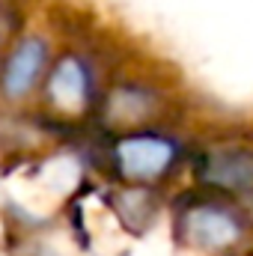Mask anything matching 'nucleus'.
Returning a JSON list of instances; mask_svg holds the SVG:
<instances>
[{"label": "nucleus", "instance_id": "f257e3e1", "mask_svg": "<svg viewBox=\"0 0 253 256\" xmlns=\"http://www.w3.org/2000/svg\"><path fill=\"white\" fill-rule=\"evenodd\" d=\"M176 155V146L164 137L140 134V137H126L116 146V164L120 173L131 182H152L161 173L170 170Z\"/></svg>", "mask_w": 253, "mask_h": 256}, {"label": "nucleus", "instance_id": "f03ea898", "mask_svg": "<svg viewBox=\"0 0 253 256\" xmlns=\"http://www.w3.org/2000/svg\"><path fill=\"white\" fill-rule=\"evenodd\" d=\"M182 232L194 248L226 250L242 238V224L232 212L220 206H196L182 218Z\"/></svg>", "mask_w": 253, "mask_h": 256}, {"label": "nucleus", "instance_id": "7ed1b4c3", "mask_svg": "<svg viewBox=\"0 0 253 256\" xmlns=\"http://www.w3.org/2000/svg\"><path fill=\"white\" fill-rule=\"evenodd\" d=\"M202 179L214 188L236 194H253V152L248 149H220L206 158Z\"/></svg>", "mask_w": 253, "mask_h": 256}, {"label": "nucleus", "instance_id": "20e7f679", "mask_svg": "<svg viewBox=\"0 0 253 256\" xmlns=\"http://www.w3.org/2000/svg\"><path fill=\"white\" fill-rule=\"evenodd\" d=\"M42 68H45V42L42 39L18 42V48L9 54L6 68H3V90H6V96H12V98L27 96L36 86Z\"/></svg>", "mask_w": 253, "mask_h": 256}, {"label": "nucleus", "instance_id": "39448f33", "mask_svg": "<svg viewBox=\"0 0 253 256\" xmlns=\"http://www.w3.org/2000/svg\"><path fill=\"white\" fill-rule=\"evenodd\" d=\"M84 92H86V80H84V68L74 60H60V66L51 74V96L63 110H78L84 104Z\"/></svg>", "mask_w": 253, "mask_h": 256}, {"label": "nucleus", "instance_id": "423d86ee", "mask_svg": "<svg viewBox=\"0 0 253 256\" xmlns=\"http://www.w3.org/2000/svg\"><path fill=\"white\" fill-rule=\"evenodd\" d=\"M248 212H250V220H253V196H250V202H248Z\"/></svg>", "mask_w": 253, "mask_h": 256}]
</instances>
